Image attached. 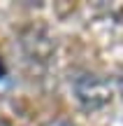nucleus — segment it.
<instances>
[{"label":"nucleus","instance_id":"nucleus-1","mask_svg":"<svg viewBox=\"0 0 123 126\" xmlns=\"http://www.w3.org/2000/svg\"><path fill=\"white\" fill-rule=\"evenodd\" d=\"M72 94L86 112H98L112 103L114 86L98 72H79L72 79Z\"/></svg>","mask_w":123,"mask_h":126},{"label":"nucleus","instance_id":"nucleus-2","mask_svg":"<svg viewBox=\"0 0 123 126\" xmlns=\"http://www.w3.org/2000/svg\"><path fill=\"white\" fill-rule=\"evenodd\" d=\"M19 45H21V51L26 56V61L35 68H46L56 56V42L44 28H23L21 35H19Z\"/></svg>","mask_w":123,"mask_h":126},{"label":"nucleus","instance_id":"nucleus-3","mask_svg":"<svg viewBox=\"0 0 123 126\" xmlns=\"http://www.w3.org/2000/svg\"><path fill=\"white\" fill-rule=\"evenodd\" d=\"M44 126H77V124L67 122V119H51V122H46Z\"/></svg>","mask_w":123,"mask_h":126},{"label":"nucleus","instance_id":"nucleus-4","mask_svg":"<svg viewBox=\"0 0 123 126\" xmlns=\"http://www.w3.org/2000/svg\"><path fill=\"white\" fill-rule=\"evenodd\" d=\"M0 82H7V72H5L2 63H0Z\"/></svg>","mask_w":123,"mask_h":126},{"label":"nucleus","instance_id":"nucleus-5","mask_svg":"<svg viewBox=\"0 0 123 126\" xmlns=\"http://www.w3.org/2000/svg\"><path fill=\"white\" fill-rule=\"evenodd\" d=\"M116 84H119V91H121V96H123V72L119 75V79H116Z\"/></svg>","mask_w":123,"mask_h":126}]
</instances>
